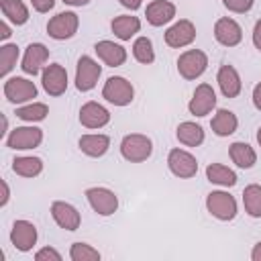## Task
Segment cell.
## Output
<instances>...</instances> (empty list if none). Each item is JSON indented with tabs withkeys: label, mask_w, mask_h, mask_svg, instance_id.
Masks as SVG:
<instances>
[{
	"label": "cell",
	"mask_w": 261,
	"mask_h": 261,
	"mask_svg": "<svg viewBox=\"0 0 261 261\" xmlns=\"http://www.w3.org/2000/svg\"><path fill=\"white\" fill-rule=\"evenodd\" d=\"M194 39H196V27L190 18H179L165 31V43L173 49L188 47L190 43H194Z\"/></svg>",
	"instance_id": "obj_11"
},
{
	"label": "cell",
	"mask_w": 261,
	"mask_h": 261,
	"mask_svg": "<svg viewBox=\"0 0 261 261\" xmlns=\"http://www.w3.org/2000/svg\"><path fill=\"white\" fill-rule=\"evenodd\" d=\"M6 130H8V118L2 114V130H0V137H4V135H6Z\"/></svg>",
	"instance_id": "obj_45"
},
{
	"label": "cell",
	"mask_w": 261,
	"mask_h": 261,
	"mask_svg": "<svg viewBox=\"0 0 261 261\" xmlns=\"http://www.w3.org/2000/svg\"><path fill=\"white\" fill-rule=\"evenodd\" d=\"M133 55L139 63L149 65L155 61V51H153V43L149 37H137L133 43Z\"/></svg>",
	"instance_id": "obj_32"
},
{
	"label": "cell",
	"mask_w": 261,
	"mask_h": 261,
	"mask_svg": "<svg viewBox=\"0 0 261 261\" xmlns=\"http://www.w3.org/2000/svg\"><path fill=\"white\" fill-rule=\"evenodd\" d=\"M31 4L37 12H49L55 6V0H31Z\"/></svg>",
	"instance_id": "obj_37"
},
{
	"label": "cell",
	"mask_w": 261,
	"mask_h": 261,
	"mask_svg": "<svg viewBox=\"0 0 261 261\" xmlns=\"http://www.w3.org/2000/svg\"><path fill=\"white\" fill-rule=\"evenodd\" d=\"M10 35H12V33H10V27H8L6 18H4V20L0 22V39H2V41H6V39H8Z\"/></svg>",
	"instance_id": "obj_42"
},
{
	"label": "cell",
	"mask_w": 261,
	"mask_h": 261,
	"mask_svg": "<svg viewBox=\"0 0 261 261\" xmlns=\"http://www.w3.org/2000/svg\"><path fill=\"white\" fill-rule=\"evenodd\" d=\"M0 186H2V198H0V208H4V206L8 204V200H10V188H8L6 179H2V181H0Z\"/></svg>",
	"instance_id": "obj_38"
},
{
	"label": "cell",
	"mask_w": 261,
	"mask_h": 261,
	"mask_svg": "<svg viewBox=\"0 0 261 261\" xmlns=\"http://www.w3.org/2000/svg\"><path fill=\"white\" fill-rule=\"evenodd\" d=\"M35 261H61V253L53 247H43L35 253Z\"/></svg>",
	"instance_id": "obj_36"
},
{
	"label": "cell",
	"mask_w": 261,
	"mask_h": 261,
	"mask_svg": "<svg viewBox=\"0 0 261 261\" xmlns=\"http://www.w3.org/2000/svg\"><path fill=\"white\" fill-rule=\"evenodd\" d=\"M65 4H69V6H86L90 0H63Z\"/></svg>",
	"instance_id": "obj_44"
},
{
	"label": "cell",
	"mask_w": 261,
	"mask_h": 261,
	"mask_svg": "<svg viewBox=\"0 0 261 261\" xmlns=\"http://www.w3.org/2000/svg\"><path fill=\"white\" fill-rule=\"evenodd\" d=\"M0 10L6 20L20 27L29 20V8L22 0H0Z\"/></svg>",
	"instance_id": "obj_27"
},
{
	"label": "cell",
	"mask_w": 261,
	"mask_h": 261,
	"mask_svg": "<svg viewBox=\"0 0 261 261\" xmlns=\"http://www.w3.org/2000/svg\"><path fill=\"white\" fill-rule=\"evenodd\" d=\"M253 45L261 51V20H257L253 27Z\"/></svg>",
	"instance_id": "obj_39"
},
{
	"label": "cell",
	"mask_w": 261,
	"mask_h": 261,
	"mask_svg": "<svg viewBox=\"0 0 261 261\" xmlns=\"http://www.w3.org/2000/svg\"><path fill=\"white\" fill-rule=\"evenodd\" d=\"M175 137L181 145L186 147H198L204 143V128L192 120H186V122H179L177 128H175Z\"/></svg>",
	"instance_id": "obj_26"
},
{
	"label": "cell",
	"mask_w": 261,
	"mask_h": 261,
	"mask_svg": "<svg viewBox=\"0 0 261 261\" xmlns=\"http://www.w3.org/2000/svg\"><path fill=\"white\" fill-rule=\"evenodd\" d=\"M228 155L232 159V163L241 169H251L255 163H257V153L255 149L249 145V143H243V141H237L228 147Z\"/></svg>",
	"instance_id": "obj_25"
},
{
	"label": "cell",
	"mask_w": 261,
	"mask_h": 261,
	"mask_svg": "<svg viewBox=\"0 0 261 261\" xmlns=\"http://www.w3.org/2000/svg\"><path fill=\"white\" fill-rule=\"evenodd\" d=\"M208 67V55L200 49H188L177 57V71L184 80L200 77Z\"/></svg>",
	"instance_id": "obj_4"
},
{
	"label": "cell",
	"mask_w": 261,
	"mask_h": 261,
	"mask_svg": "<svg viewBox=\"0 0 261 261\" xmlns=\"http://www.w3.org/2000/svg\"><path fill=\"white\" fill-rule=\"evenodd\" d=\"M43 141V130L39 126H16L6 137V147L14 151H27L39 147Z\"/></svg>",
	"instance_id": "obj_8"
},
{
	"label": "cell",
	"mask_w": 261,
	"mask_h": 261,
	"mask_svg": "<svg viewBox=\"0 0 261 261\" xmlns=\"http://www.w3.org/2000/svg\"><path fill=\"white\" fill-rule=\"evenodd\" d=\"M102 98L108 100L114 106H128L133 102V98H135V88H133V84L126 77L112 75V77H108L104 82Z\"/></svg>",
	"instance_id": "obj_2"
},
{
	"label": "cell",
	"mask_w": 261,
	"mask_h": 261,
	"mask_svg": "<svg viewBox=\"0 0 261 261\" xmlns=\"http://www.w3.org/2000/svg\"><path fill=\"white\" fill-rule=\"evenodd\" d=\"M37 226L31 220H14L12 228H10V243L14 245V249L27 253L37 245Z\"/></svg>",
	"instance_id": "obj_13"
},
{
	"label": "cell",
	"mask_w": 261,
	"mask_h": 261,
	"mask_svg": "<svg viewBox=\"0 0 261 261\" xmlns=\"http://www.w3.org/2000/svg\"><path fill=\"white\" fill-rule=\"evenodd\" d=\"M206 179L210 184H216V186H224V188H232L237 184V173L222 165V163H210L206 167Z\"/></svg>",
	"instance_id": "obj_28"
},
{
	"label": "cell",
	"mask_w": 261,
	"mask_h": 261,
	"mask_svg": "<svg viewBox=\"0 0 261 261\" xmlns=\"http://www.w3.org/2000/svg\"><path fill=\"white\" fill-rule=\"evenodd\" d=\"M47 114H49V106L43 102H29L27 106L16 108V116L24 122H41L47 118Z\"/></svg>",
	"instance_id": "obj_31"
},
{
	"label": "cell",
	"mask_w": 261,
	"mask_h": 261,
	"mask_svg": "<svg viewBox=\"0 0 261 261\" xmlns=\"http://www.w3.org/2000/svg\"><path fill=\"white\" fill-rule=\"evenodd\" d=\"M167 167L175 177L181 179H190L198 173V161L186 149H171L167 155Z\"/></svg>",
	"instance_id": "obj_9"
},
{
	"label": "cell",
	"mask_w": 261,
	"mask_h": 261,
	"mask_svg": "<svg viewBox=\"0 0 261 261\" xmlns=\"http://www.w3.org/2000/svg\"><path fill=\"white\" fill-rule=\"evenodd\" d=\"M257 143H259V147H261V126L257 128Z\"/></svg>",
	"instance_id": "obj_46"
},
{
	"label": "cell",
	"mask_w": 261,
	"mask_h": 261,
	"mask_svg": "<svg viewBox=\"0 0 261 261\" xmlns=\"http://www.w3.org/2000/svg\"><path fill=\"white\" fill-rule=\"evenodd\" d=\"M80 151L88 157H102L108 149H110V137L108 135H102V133H96V135H82L80 141Z\"/></svg>",
	"instance_id": "obj_22"
},
{
	"label": "cell",
	"mask_w": 261,
	"mask_h": 261,
	"mask_svg": "<svg viewBox=\"0 0 261 261\" xmlns=\"http://www.w3.org/2000/svg\"><path fill=\"white\" fill-rule=\"evenodd\" d=\"M18 45L16 43H4L0 47V75L6 77L12 67L16 65V59H18Z\"/></svg>",
	"instance_id": "obj_33"
},
{
	"label": "cell",
	"mask_w": 261,
	"mask_h": 261,
	"mask_svg": "<svg viewBox=\"0 0 261 261\" xmlns=\"http://www.w3.org/2000/svg\"><path fill=\"white\" fill-rule=\"evenodd\" d=\"M12 171L20 177H37L43 171V159L41 157H14L12 159Z\"/></svg>",
	"instance_id": "obj_29"
},
{
	"label": "cell",
	"mask_w": 261,
	"mask_h": 261,
	"mask_svg": "<svg viewBox=\"0 0 261 261\" xmlns=\"http://www.w3.org/2000/svg\"><path fill=\"white\" fill-rule=\"evenodd\" d=\"M4 96L12 104L31 102L33 98H37V86H35V82H31L27 77L14 75V77H8L4 82Z\"/></svg>",
	"instance_id": "obj_10"
},
{
	"label": "cell",
	"mask_w": 261,
	"mask_h": 261,
	"mask_svg": "<svg viewBox=\"0 0 261 261\" xmlns=\"http://www.w3.org/2000/svg\"><path fill=\"white\" fill-rule=\"evenodd\" d=\"M210 126H212V133L218 135V137H228L237 130L239 126V118L232 110H226V108H218L216 114L212 116L210 120Z\"/></svg>",
	"instance_id": "obj_23"
},
{
	"label": "cell",
	"mask_w": 261,
	"mask_h": 261,
	"mask_svg": "<svg viewBox=\"0 0 261 261\" xmlns=\"http://www.w3.org/2000/svg\"><path fill=\"white\" fill-rule=\"evenodd\" d=\"M243 206L249 216L261 218V186L259 184H249L243 190Z\"/></svg>",
	"instance_id": "obj_30"
},
{
	"label": "cell",
	"mask_w": 261,
	"mask_h": 261,
	"mask_svg": "<svg viewBox=\"0 0 261 261\" xmlns=\"http://www.w3.org/2000/svg\"><path fill=\"white\" fill-rule=\"evenodd\" d=\"M206 210L222 220V222H228L237 216V200L228 194V192H222V190H214L206 196Z\"/></svg>",
	"instance_id": "obj_3"
},
{
	"label": "cell",
	"mask_w": 261,
	"mask_h": 261,
	"mask_svg": "<svg viewBox=\"0 0 261 261\" xmlns=\"http://www.w3.org/2000/svg\"><path fill=\"white\" fill-rule=\"evenodd\" d=\"M216 82H218L220 92L226 98H237L241 94V90H243L241 75H239L237 67H232V65H220V69L216 73Z\"/></svg>",
	"instance_id": "obj_21"
},
{
	"label": "cell",
	"mask_w": 261,
	"mask_h": 261,
	"mask_svg": "<svg viewBox=\"0 0 261 261\" xmlns=\"http://www.w3.org/2000/svg\"><path fill=\"white\" fill-rule=\"evenodd\" d=\"M47 59H49V49L43 43H31L24 49V55H22V61H20V69L27 75L35 77L41 71V67L47 63Z\"/></svg>",
	"instance_id": "obj_17"
},
{
	"label": "cell",
	"mask_w": 261,
	"mask_h": 261,
	"mask_svg": "<svg viewBox=\"0 0 261 261\" xmlns=\"http://www.w3.org/2000/svg\"><path fill=\"white\" fill-rule=\"evenodd\" d=\"M251 259H253V261H261V241L253 247V251H251Z\"/></svg>",
	"instance_id": "obj_43"
},
{
	"label": "cell",
	"mask_w": 261,
	"mask_h": 261,
	"mask_svg": "<svg viewBox=\"0 0 261 261\" xmlns=\"http://www.w3.org/2000/svg\"><path fill=\"white\" fill-rule=\"evenodd\" d=\"M253 104H255V108L261 112V82L253 88Z\"/></svg>",
	"instance_id": "obj_40"
},
{
	"label": "cell",
	"mask_w": 261,
	"mask_h": 261,
	"mask_svg": "<svg viewBox=\"0 0 261 261\" xmlns=\"http://www.w3.org/2000/svg\"><path fill=\"white\" fill-rule=\"evenodd\" d=\"M41 84H43V90L49 96H61L67 90V71H65V67L59 65V63L45 65V69L41 73Z\"/></svg>",
	"instance_id": "obj_12"
},
{
	"label": "cell",
	"mask_w": 261,
	"mask_h": 261,
	"mask_svg": "<svg viewBox=\"0 0 261 261\" xmlns=\"http://www.w3.org/2000/svg\"><path fill=\"white\" fill-rule=\"evenodd\" d=\"M86 198L92 206V210L100 216H110L116 212L118 208V196L108 190V188H102V186H94V188H88L86 190Z\"/></svg>",
	"instance_id": "obj_7"
},
{
	"label": "cell",
	"mask_w": 261,
	"mask_h": 261,
	"mask_svg": "<svg viewBox=\"0 0 261 261\" xmlns=\"http://www.w3.org/2000/svg\"><path fill=\"white\" fill-rule=\"evenodd\" d=\"M110 29L120 41H130V37H135L141 31V20L130 14H120V16L112 18Z\"/></svg>",
	"instance_id": "obj_24"
},
{
	"label": "cell",
	"mask_w": 261,
	"mask_h": 261,
	"mask_svg": "<svg viewBox=\"0 0 261 261\" xmlns=\"http://www.w3.org/2000/svg\"><path fill=\"white\" fill-rule=\"evenodd\" d=\"M216 108V94H214V88L210 84H200L196 90H194V96L188 104V110L190 114L194 116H206L210 114L212 110Z\"/></svg>",
	"instance_id": "obj_14"
},
{
	"label": "cell",
	"mask_w": 261,
	"mask_h": 261,
	"mask_svg": "<svg viewBox=\"0 0 261 261\" xmlns=\"http://www.w3.org/2000/svg\"><path fill=\"white\" fill-rule=\"evenodd\" d=\"M69 259L71 261H100V253L98 249H94L92 245L88 243H73L71 249H69Z\"/></svg>",
	"instance_id": "obj_34"
},
{
	"label": "cell",
	"mask_w": 261,
	"mask_h": 261,
	"mask_svg": "<svg viewBox=\"0 0 261 261\" xmlns=\"http://www.w3.org/2000/svg\"><path fill=\"white\" fill-rule=\"evenodd\" d=\"M214 39L222 47H237L243 41V29L234 18L222 16L214 22Z\"/></svg>",
	"instance_id": "obj_15"
},
{
	"label": "cell",
	"mask_w": 261,
	"mask_h": 261,
	"mask_svg": "<svg viewBox=\"0 0 261 261\" xmlns=\"http://www.w3.org/2000/svg\"><path fill=\"white\" fill-rule=\"evenodd\" d=\"M80 122L86 128H102L110 122V112L102 104L90 100L80 108Z\"/></svg>",
	"instance_id": "obj_18"
},
{
	"label": "cell",
	"mask_w": 261,
	"mask_h": 261,
	"mask_svg": "<svg viewBox=\"0 0 261 261\" xmlns=\"http://www.w3.org/2000/svg\"><path fill=\"white\" fill-rule=\"evenodd\" d=\"M255 0H222L224 8H228L230 12H237V14H243V12H249L251 6H253Z\"/></svg>",
	"instance_id": "obj_35"
},
{
	"label": "cell",
	"mask_w": 261,
	"mask_h": 261,
	"mask_svg": "<svg viewBox=\"0 0 261 261\" xmlns=\"http://www.w3.org/2000/svg\"><path fill=\"white\" fill-rule=\"evenodd\" d=\"M94 51H96L98 59L104 61L108 67H118L126 61V49L122 45L114 43V41H108V39L98 41L94 45Z\"/></svg>",
	"instance_id": "obj_20"
},
{
	"label": "cell",
	"mask_w": 261,
	"mask_h": 261,
	"mask_svg": "<svg viewBox=\"0 0 261 261\" xmlns=\"http://www.w3.org/2000/svg\"><path fill=\"white\" fill-rule=\"evenodd\" d=\"M124 8H128V10H137V8H141V4H143V0H118Z\"/></svg>",
	"instance_id": "obj_41"
},
{
	"label": "cell",
	"mask_w": 261,
	"mask_h": 261,
	"mask_svg": "<svg viewBox=\"0 0 261 261\" xmlns=\"http://www.w3.org/2000/svg\"><path fill=\"white\" fill-rule=\"evenodd\" d=\"M102 75V65H98L96 59H92L90 55H82L77 59V67H75V88L80 92H90L98 80Z\"/></svg>",
	"instance_id": "obj_6"
},
{
	"label": "cell",
	"mask_w": 261,
	"mask_h": 261,
	"mask_svg": "<svg viewBox=\"0 0 261 261\" xmlns=\"http://www.w3.org/2000/svg\"><path fill=\"white\" fill-rule=\"evenodd\" d=\"M77 27H80V16L75 12H71V10H65V12L55 14L53 18H49L47 35L51 39L65 41V39H71L77 33Z\"/></svg>",
	"instance_id": "obj_5"
},
{
	"label": "cell",
	"mask_w": 261,
	"mask_h": 261,
	"mask_svg": "<svg viewBox=\"0 0 261 261\" xmlns=\"http://www.w3.org/2000/svg\"><path fill=\"white\" fill-rule=\"evenodd\" d=\"M51 216L57 222V226L63 230H77L82 224V216H80L77 208L63 200H55L51 204Z\"/></svg>",
	"instance_id": "obj_16"
},
{
	"label": "cell",
	"mask_w": 261,
	"mask_h": 261,
	"mask_svg": "<svg viewBox=\"0 0 261 261\" xmlns=\"http://www.w3.org/2000/svg\"><path fill=\"white\" fill-rule=\"evenodd\" d=\"M145 16L151 27H163L175 18V4L169 0H153L147 4Z\"/></svg>",
	"instance_id": "obj_19"
},
{
	"label": "cell",
	"mask_w": 261,
	"mask_h": 261,
	"mask_svg": "<svg viewBox=\"0 0 261 261\" xmlns=\"http://www.w3.org/2000/svg\"><path fill=\"white\" fill-rule=\"evenodd\" d=\"M151 153H153V143L147 135L130 133V135H124L120 141V155L130 163L147 161Z\"/></svg>",
	"instance_id": "obj_1"
}]
</instances>
